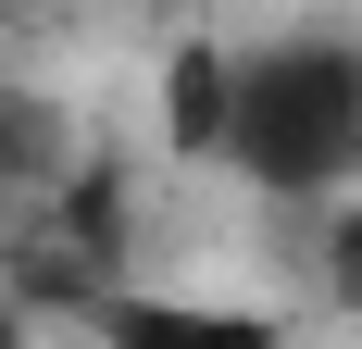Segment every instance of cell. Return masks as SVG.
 Wrapping results in <instances>:
<instances>
[{"label":"cell","instance_id":"1","mask_svg":"<svg viewBox=\"0 0 362 349\" xmlns=\"http://www.w3.org/2000/svg\"><path fill=\"white\" fill-rule=\"evenodd\" d=\"M225 174L262 187V200H337V187L362 174V50H337V37L238 50Z\"/></svg>","mask_w":362,"mask_h":349},{"label":"cell","instance_id":"5","mask_svg":"<svg viewBox=\"0 0 362 349\" xmlns=\"http://www.w3.org/2000/svg\"><path fill=\"white\" fill-rule=\"evenodd\" d=\"M13 13H25V0H0V25H13Z\"/></svg>","mask_w":362,"mask_h":349},{"label":"cell","instance_id":"4","mask_svg":"<svg viewBox=\"0 0 362 349\" xmlns=\"http://www.w3.org/2000/svg\"><path fill=\"white\" fill-rule=\"evenodd\" d=\"M0 349H37V324H25V300L0 287Z\"/></svg>","mask_w":362,"mask_h":349},{"label":"cell","instance_id":"2","mask_svg":"<svg viewBox=\"0 0 362 349\" xmlns=\"http://www.w3.org/2000/svg\"><path fill=\"white\" fill-rule=\"evenodd\" d=\"M88 337L100 349H288V324L262 300H200V287H88Z\"/></svg>","mask_w":362,"mask_h":349},{"label":"cell","instance_id":"3","mask_svg":"<svg viewBox=\"0 0 362 349\" xmlns=\"http://www.w3.org/2000/svg\"><path fill=\"white\" fill-rule=\"evenodd\" d=\"M225 112H238V50H175L163 63V138L187 162H225Z\"/></svg>","mask_w":362,"mask_h":349}]
</instances>
